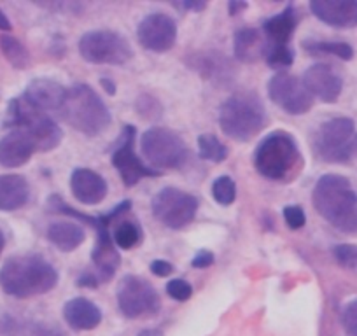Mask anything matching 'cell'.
<instances>
[{"label":"cell","mask_w":357,"mask_h":336,"mask_svg":"<svg viewBox=\"0 0 357 336\" xmlns=\"http://www.w3.org/2000/svg\"><path fill=\"white\" fill-rule=\"evenodd\" d=\"M61 118L74 130L88 137H97L111 126L112 116L107 105L95 90L84 82L68 88L63 105L60 109Z\"/></svg>","instance_id":"3"},{"label":"cell","mask_w":357,"mask_h":336,"mask_svg":"<svg viewBox=\"0 0 357 336\" xmlns=\"http://www.w3.org/2000/svg\"><path fill=\"white\" fill-rule=\"evenodd\" d=\"M98 284H100L98 277L91 275V273H84V275H81L77 279L79 287H91V289H95V287H98Z\"/></svg>","instance_id":"38"},{"label":"cell","mask_w":357,"mask_h":336,"mask_svg":"<svg viewBox=\"0 0 357 336\" xmlns=\"http://www.w3.org/2000/svg\"><path fill=\"white\" fill-rule=\"evenodd\" d=\"M72 194L84 205H98L107 197V183L89 168H75L70 176Z\"/></svg>","instance_id":"19"},{"label":"cell","mask_w":357,"mask_h":336,"mask_svg":"<svg viewBox=\"0 0 357 336\" xmlns=\"http://www.w3.org/2000/svg\"><path fill=\"white\" fill-rule=\"evenodd\" d=\"M342 324L350 336H357V300L350 301L342 314Z\"/></svg>","instance_id":"35"},{"label":"cell","mask_w":357,"mask_h":336,"mask_svg":"<svg viewBox=\"0 0 357 336\" xmlns=\"http://www.w3.org/2000/svg\"><path fill=\"white\" fill-rule=\"evenodd\" d=\"M140 151L154 170L181 168L188 160V146L175 132L168 128H149L140 137ZM160 172V170H158Z\"/></svg>","instance_id":"8"},{"label":"cell","mask_w":357,"mask_h":336,"mask_svg":"<svg viewBox=\"0 0 357 336\" xmlns=\"http://www.w3.org/2000/svg\"><path fill=\"white\" fill-rule=\"evenodd\" d=\"M167 294L175 301H188L193 296V287L188 280L174 279L167 284Z\"/></svg>","instance_id":"33"},{"label":"cell","mask_w":357,"mask_h":336,"mask_svg":"<svg viewBox=\"0 0 357 336\" xmlns=\"http://www.w3.org/2000/svg\"><path fill=\"white\" fill-rule=\"evenodd\" d=\"M305 49L312 54H333V56L340 58V60H352L354 49L347 43H329V40H317V43H307Z\"/></svg>","instance_id":"30"},{"label":"cell","mask_w":357,"mask_h":336,"mask_svg":"<svg viewBox=\"0 0 357 336\" xmlns=\"http://www.w3.org/2000/svg\"><path fill=\"white\" fill-rule=\"evenodd\" d=\"M153 214L170 229H181L190 224L198 211V200L193 194L177 188H163L153 198Z\"/></svg>","instance_id":"11"},{"label":"cell","mask_w":357,"mask_h":336,"mask_svg":"<svg viewBox=\"0 0 357 336\" xmlns=\"http://www.w3.org/2000/svg\"><path fill=\"white\" fill-rule=\"evenodd\" d=\"M254 165L263 177L277 183L293 179L301 168V154L296 140L286 132L264 137L254 153Z\"/></svg>","instance_id":"4"},{"label":"cell","mask_w":357,"mask_h":336,"mask_svg":"<svg viewBox=\"0 0 357 336\" xmlns=\"http://www.w3.org/2000/svg\"><path fill=\"white\" fill-rule=\"evenodd\" d=\"M298 13L294 6H287L282 13L268 18L263 25V33L268 44H289L294 30H296Z\"/></svg>","instance_id":"24"},{"label":"cell","mask_w":357,"mask_h":336,"mask_svg":"<svg viewBox=\"0 0 357 336\" xmlns=\"http://www.w3.org/2000/svg\"><path fill=\"white\" fill-rule=\"evenodd\" d=\"M266 123L263 102L252 91L231 95L219 109V126L226 137L238 142L254 139Z\"/></svg>","instance_id":"5"},{"label":"cell","mask_w":357,"mask_h":336,"mask_svg":"<svg viewBox=\"0 0 357 336\" xmlns=\"http://www.w3.org/2000/svg\"><path fill=\"white\" fill-rule=\"evenodd\" d=\"M65 95H67V90L61 86L60 82L47 77H39L29 82L23 98L32 107H36L37 111L50 112L60 111L61 105H63Z\"/></svg>","instance_id":"18"},{"label":"cell","mask_w":357,"mask_h":336,"mask_svg":"<svg viewBox=\"0 0 357 336\" xmlns=\"http://www.w3.org/2000/svg\"><path fill=\"white\" fill-rule=\"evenodd\" d=\"M249 8V4H245V2H238V0H231L228 4V9H229V15L231 16H236L240 15V13L243 11V9Z\"/></svg>","instance_id":"39"},{"label":"cell","mask_w":357,"mask_h":336,"mask_svg":"<svg viewBox=\"0 0 357 336\" xmlns=\"http://www.w3.org/2000/svg\"><path fill=\"white\" fill-rule=\"evenodd\" d=\"M336 263L342 265L343 268H356L357 266V245L352 243H340L333 249Z\"/></svg>","instance_id":"32"},{"label":"cell","mask_w":357,"mask_h":336,"mask_svg":"<svg viewBox=\"0 0 357 336\" xmlns=\"http://www.w3.org/2000/svg\"><path fill=\"white\" fill-rule=\"evenodd\" d=\"M314 149L328 163H349L357 160L356 123L350 118H335L322 123L314 137Z\"/></svg>","instance_id":"7"},{"label":"cell","mask_w":357,"mask_h":336,"mask_svg":"<svg viewBox=\"0 0 357 336\" xmlns=\"http://www.w3.org/2000/svg\"><path fill=\"white\" fill-rule=\"evenodd\" d=\"M264 60L272 68L284 72L294 63V51L289 44H268Z\"/></svg>","instance_id":"29"},{"label":"cell","mask_w":357,"mask_h":336,"mask_svg":"<svg viewBox=\"0 0 357 336\" xmlns=\"http://www.w3.org/2000/svg\"><path fill=\"white\" fill-rule=\"evenodd\" d=\"M137 37L144 49L153 53H165L174 47L177 40V25L165 13H153L140 22Z\"/></svg>","instance_id":"14"},{"label":"cell","mask_w":357,"mask_h":336,"mask_svg":"<svg viewBox=\"0 0 357 336\" xmlns=\"http://www.w3.org/2000/svg\"><path fill=\"white\" fill-rule=\"evenodd\" d=\"M268 95L273 104L291 116L307 114L314 105V97L308 93L303 81L287 72H277L268 82Z\"/></svg>","instance_id":"12"},{"label":"cell","mask_w":357,"mask_h":336,"mask_svg":"<svg viewBox=\"0 0 357 336\" xmlns=\"http://www.w3.org/2000/svg\"><path fill=\"white\" fill-rule=\"evenodd\" d=\"M30 198L29 181L18 174L0 176V211L13 212L26 205Z\"/></svg>","instance_id":"23"},{"label":"cell","mask_w":357,"mask_h":336,"mask_svg":"<svg viewBox=\"0 0 357 336\" xmlns=\"http://www.w3.org/2000/svg\"><path fill=\"white\" fill-rule=\"evenodd\" d=\"M0 49L4 53L6 60L18 70H25L30 65V53L22 40L13 36H0Z\"/></svg>","instance_id":"27"},{"label":"cell","mask_w":357,"mask_h":336,"mask_svg":"<svg viewBox=\"0 0 357 336\" xmlns=\"http://www.w3.org/2000/svg\"><path fill=\"white\" fill-rule=\"evenodd\" d=\"M183 8L188 9V11H204V9L207 8V4H205V2H190V0H188V2L183 4Z\"/></svg>","instance_id":"41"},{"label":"cell","mask_w":357,"mask_h":336,"mask_svg":"<svg viewBox=\"0 0 357 336\" xmlns=\"http://www.w3.org/2000/svg\"><path fill=\"white\" fill-rule=\"evenodd\" d=\"M84 229L70 221H58L47 228V240L61 252H72L84 242Z\"/></svg>","instance_id":"25"},{"label":"cell","mask_w":357,"mask_h":336,"mask_svg":"<svg viewBox=\"0 0 357 336\" xmlns=\"http://www.w3.org/2000/svg\"><path fill=\"white\" fill-rule=\"evenodd\" d=\"M4 247H6V236H4V233H2V229H0V254H2Z\"/></svg>","instance_id":"44"},{"label":"cell","mask_w":357,"mask_h":336,"mask_svg":"<svg viewBox=\"0 0 357 336\" xmlns=\"http://www.w3.org/2000/svg\"><path fill=\"white\" fill-rule=\"evenodd\" d=\"M137 132L132 125H126L121 132V142L112 153V165L126 188H133L144 177H158L161 172L151 168L135 153Z\"/></svg>","instance_id":"13"},{"label":"cell","mask_w":357,"mask_h":336,"mask_svg":"<svg viewBox=\"0 0 357 336\" xmlns=\"http://www.w3.org/2000/svg\"><path fill=\"white\" fill-rule=\"evenodd\" d=\"M151 272L156 277H168L174 272V266H172V263L165 261V259H154L151 263Z\"/></svg>","instance_id":"37"},{"label":"cell","mask_w":357,"mask_h":336,"mask_svg":"<svg viewBox=\"0 0 357 336\" xmlns=\"http://www.w3.org/2000/svg\"><path fill=\"white\" fill-rule=\"evenodd\" d=\"M56 284V268L40 256H15L0 268V289L18 300L50 293Z\"/></svg>","instance_id":"1"},{"label":"cell","mask_w":357,"mask_h":336,"mask_svg":"<svg viewBox=\"0 0 357 336\" xmlns=\"http://www.w3.org/2000/svg\"><path fill=\"white\" fill-rule=\"evenodd\" d=\"M212 197L222 207H228L236 200V184L229 176H221L212 184Z\"/></svg>","instance_id":"31"},{"label":"cell","mask_w":357,"mask_h":336,"mask_svg":"<svg viewBox=\"0 0 357 336\" xmlns=\"http://www.w3.org/2000/svg\"><path fill=\"white\" fill-rule=\"evenodd\" d=\"M266 37L257 29H242L233 37V53L242 63H256L266 53Z\"/></svg>","instance_id":"22"},{"label":"cell","mask_w":357,"mask_h":336,"mask_svg":"<svg viewBox=\"0 0 357 336\" xmlns=\"http://www.w3.org/2000/svg\"><path fill=\"white\" fill-rule=\"evenodd\" d=\"M198 154L202 160L212 161V163H221L228 158L229 151L221 140L212 133H204L198 137Z\"/></svg>","instance_id":"28"},{"label":"cell","mask_w":357,"mask_h":336,"mask_svg":"<svg viewBox=\"0 0 357 336\" xmlns=\"http://www.w3.org/2000/svg\"><path fill=\"white\" fill-rule=\"evenodd\" d=\"M111 224L112 221L109 217V214L100 215V217H97V222H95L98 238L93 247V252H91V261H93V266L97 268V277L100 282L111 280L114 277V273L118 272L119 263H121L118 247H116L111 231H109Z\"/></svg>","instance_id":"15"},{"label":"cell","mask_w":357,"mask_h":336,"mask_svg":"<svg viewBox=\"0 0 357 336\" xmlns=\"http://www.w3.org/2000/svg\"><path fill=\"white\" fill-rule=\"evenodd\" d=\"M214 263V254L211 250H200L193 259H191V266L193 268H208Z\"/></svg>","instance_id":"36"},{"label":"cell","mask_w":357,"mask_h":336,"mask_svg":"<svg viewBox=\"0 0 357 336\" xmlns=\"http://www.w3.org/2000/svg\"><path fill=\"white\" fill-rule=\"evenodd\" d=\"M301 81L308 93L324 104H335L343 90L342 77L326 63H315L308 67Z\"/></svg>","instance_id":"16"},{"label":"cell","mask_w":357,"mask_h":336,"mask_svg":"<svg viewBox=\"0 0 357 336\" xmlns=\"http://www.w3.org/2000/svg\"><path fill=\"white\" fill-rule=\"evenodd\" d=\"M11 29H13L11 22H9V18L6 16V13L0 9V30H2V32H9Z\"/></svg>","instance_id":"42"},{"label":"cell","mask_w":357,"mask_h":336,"mask_svg":"<svg viewBox=\"0 0 357 336\" xmlns=\"http://www.w3.org/2000/svg\"><path fill=\"white\" fill-rule=\"evenodd\" d=\"M63 319L75 331H91L102 322V312L93 301L74 298L63 305Z\"/></svg>","instance_id":"21"},{"label":"cell","mask_w":357,"mask_h":336,"mask_svg":"<svg viewBox=\"0 0 357 336\" xmlns=\"http://www.w3.org/2000/svg\"><path fill=\"white\" fill-rule=\"evenodd\" d=\"M116 226L112 229V240H114L116 247L123 250L133 249V247L139 245L144 238L142 228H140L139 222L135 221H118L116 219Z\"/></svg>","instance_id":"26"},{"label":"cell","mask_w":357,"mask_h":336,"mask_svg":"<svg viewBox=\"0 0 357 336\" xmlns=\"http://www.w3.org/2000/svg\"><path fill=\"white\" fill-rule=\"evenodd\" d=\"M310 11L322 23L336 29L357 26V0H314Z\"/></svg>","instance_id":"17"},{"label":"cell","mask_w":357,"mask_h":336,"mask_svg":"<svg viewBox=\"0 0 357 336\" xmlns=\"http://www.w3.org/2000/svg\"><path fill=\"white\" fill-rule=\"evenodd\" d=\"M116 296H118L119 312L128 319L154 317L161 308L160 294L154 289V286H151V282H147L142 277H123Z\"/></svg>","instance_id":"10"},{"label":"cell","mask_w":357,"mask_h":336,"mask_svg":"<svg viewBox=\"0 0 357 336\" xmlns=\"http://www.w3.org/2000/svg\"><path fill=\"white\" fill-rule=\"evenodd\" d=\"M314 207L329 224L343 233L357 231V193L349 179L338 174H326L312 193Z\"/></svg>","instance_id":"2"},{"label":"cell","mask_w":357,"mask_h":336,"mask_svg":"<svg viewBox=\"0 0 357 336\" xmlns=\"http://www.w3.org/2000/svg\"><path fill=\"white\" fill-rule=\"evenodd\" d=\"M284 221L291 229H300L307 222V215H305V211L300 205H287L284 208Z\"/></svg>","instance_id":"34"},{"label":"cell","mask_w":357,"mask_h":336,"mask_svg":"<svg viewBox=\"0 0 357 336\" xmlns=\"http://www.w3.org/2000/svg\"><path fill=\"white\" fill-rule=\"evenodd\" d=\"M100 84H102V88H104V90L107 91L109 95H111V97H114V95H116V84L111 81V79L102 77L100 79Z\"/></svg>","instance_id":"40"},{"label":"cell","mask_w":357,"mask_h":336,"mask_svg":"<svg viewBox=\"0 0 357 336\" xmlns=\"http://www.w3.org/2000/svg\"><path fill=\"white\" fill-rule=\"evenodd\" d=\"M139 336H163V333L160 329H147V331H142Z\"/></svg>","instance_id":"43"},{"label":"cell","mask_w":357,"mask_h":336,"mask_svg":"<svg viewBox=\"0 0 357 336\" xmlns=\"http://www.w3.org/2000/svg\"><path fill=\"white\" fill-rule=\"evenodd\" d=\"M36 151V144L25 130H13L0 140V165L8 168L22 167L29 163Z\"/></svg>","instance_id":"20"},{"label":"cell","mask_w":357,"mask_h":336,"mask_svg":"<svg viewBox=\"0 0 357 336\" xmlns=\"http://www.w3.org/2000/svg\"><path fill=\"white\" fill-rule=\"evenodd\" d=\"M79 54L93 65H125L132 60L133 49L121 33L93 30L79 39Z\"/></svg>","instance_id":"9"},{"label":"cell","mask_w":357,"mask_h":336,"mask_svg":"<svg viewBox=\"0 0 357 336\" xmlns=\"http://www.w3.org/2000/svg\"><path fill=\"white\" fill-rule=\"evenodd\" d=\"M4 126L15 130H25L32 137L37 151L47 153L60 146L63 139V132L60 126L46 114L37 111L23 97L13 98L8 105V116L4 119Z\"/></svg>","instance_id":"6"}]
</instances>
